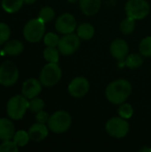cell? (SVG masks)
Instances as JSON below:
<instances>
[{
    "instance_id": "6da1fadb",
    "label": "cell",
    "mask_w": 151,
    "mask_h": 152,
    "mask_svg": "<svg viewBox=\"0 0 151 152\" xmlns=\"http://www.w3.org/2000/svg\"><path fill=\"white\" fill-rule=\"evenodd\" d=\"M132 93V85L125 79H117L108 85L106 97L113 104L124 103Z\"/></svg>"
},
{
    "instance_id": "7a4b0ae2",
    "label": "cell",
    "mask_w": 151,
    "mask_h": 152,
    "mask_svg": "<svg viewBox=\"0 0 151 152\" xmlns=\"http://www.w3.org/2000/svg\"><path fill=\"white\" fill-rule=\"evenodd\" d=\"M71 117L64 110H59L53 113L48 120L49 129L55 134H62L69 130L71 126Z\"/></svg>"
},
{
    "instance_id": "3957f363",
    "label": "cell",
    "mask_w": 151,
    "mask_h": 152,
    "mask_svg": "<svg viewBox=\"0 0 151 152\" xmlns=\"http://www.w3.org/2000/svg\"><path fill=\"white\" fill-rule=\"evenodd\" d=\"M28 109V102L23 95H15L12 97L6 106L8 116L14 120H20L25 115Z\"/></svg>"
},
{
    "instance_id": "277c9868",
    "label": "cell",
    "mask_w": 151,
    "mask_h": 152,
    "mask_svg": "<svg viewBox=\"0 0 151 152\" xmlns=\"http://www.w3.org/2000/svg\"><path fill=\"white\" fill-rule=\"evenodd\" d=\"M44 22L39 18L30 20L23 28V36L28 42L36 43L41 40L44 34Z\"/></svg>"
},
{
    "instance_id": "5b68a950",
    "label": "cell",
    "mask_w": 151,
    "mask_h": 152,
    "mask_svg": "<svg viewBox=\"0 0 151 152\" xmlns=\"http://www.w3.org/2000/svg\"><path fill=\"white\" fill-rule=\"evenodd\" d=\"M61 77V69L57 63L49 62L46 64L40 73V82L44 86L52 87L55 86Z\"/></svg>"
},
{
    "instance_id": "8992f818",
    "label": "cell",
    "mask_w": 151,
    "mask_h": 152,
    "mask_svg": "<svg viewBox=\"0 0 151 152\" xmlns=\"http://www.w3.org/2000/svg\"><path fill=\"white\" fill-rule=\"evenodd\" d=\"M150 11L149 3L146 0H128L125 4V12L127 17L134 20L145 18Z\"/></svg>"
},
{
    "instance_id": "52a82bcc",
    "label": "cell",
    "mask_w": 151,
    "mask_h": 152,
    "mask_svg": "<svg viewBox=\"0 0 151 152\" xmlns=\"http://www.w3.org/2000/svg\"><path fill=\"white\" fill-rule=\"evenodd\" d=\"M18 78L19 69L15 63L11 61H6L0 66V85L11 86L17 82Z\"/></svg>"
},
{
    "instance_id": "ba28073f",
    "label": "cell",
    "mask_w": 151,
    "mask_h": 152,
    "mask_svg": "<svg viewBox=\"0 0 151 152\" xmlns=\"http://www.w3.org/2000/svg\"><path fill=\"white\" fill-rule=\"evenodd\" d=\"M107 133L115 138L125 137L129 131V124L123 118H112L106 123Z\"/></svg>"
},
{
    "instance_id": "9c48e42d",
    "label": "cell",
    "mask_w": 151,
    "mask_h": 152,
    "mask_svg": "<svg viewBox=\"0 0 151 152\" xmlns=\"http://www.w3.org/2000/svg\"><path fill=\"white\" fill-rule=\"evenodd\" d=\"M80 45V37L73 33L66 34L60 38L58 50L63 55H70L74 53Z\"/></svg>"
},
{
    "instance_id": "30bf717a",
    "label": "cell",
    "mask_w": 151,
    "mask_h": 152,
    "mask_svg": "<svg viewBox=\"0 0 151 152\" xmlns=\"http://www.w3.org/2000/svg\"><path fill=\"white\" fill-rule=\"evenodd\" d=\"M55 28L61 34H70L77 28V20L70 13H63L58 17L55 22Z\"/></svg>"
},
{
    "instance_id": "8fae6325",
    "label": "cell",
    "mask_w": 151,
    "mask_h": 152,
    "mask_svg": "<svg viewBox=\"0 0 151 152\" xmlns=\"http://www.w3.org/2000/svg\"><path fill=\"white\" fill-rule=\"evenodd\" d=\"M89 82L85 77H78L74 78L69 85V93L75 98H81L85 96L89 91Z\"/></svg>"
},
{
    "instance_id": "7c38bea8",
    "label": "cell",
    "mask_w": 151,
    "mask_h": 152,
    "mask_svg": "<svg viewBox=\"0 0 151 152\" xmlns=\"http://www.w3.org/2000/svg\"><path fill=\"white\" fill-rule=\"evenodd\" d=\"M42 91V84L40 80L35 78H29L23 83L22 86V95L27 99H33L36 97Z\"/></svg>"
},
{
    "instance_id": "4fadbf2b",
    "label": "cell",
    "mask_w": 151,
    "mask_h": 152,
    "mask_svg": "<svg viewBox=\"0 0 151 152\" xmlns=\"http://www.w3.org/2000/svg\"><path fill=\"white\" fill-rule=\"evenodd\" d=\"M128 45L123 39H115L110 45V53L118 61H125L128 55Z\"/></svg>"
},
{
    "instance_id": "5bb4252c",
    "label": "cell",
    "mask_w": 151,
    "mask_h": 152,
    "mask_svg": "<svg viewBox=\"0 0 151 152\" xmlns=\"http://www.w3.org/2000/svg\"><path fill=\"white\" fill-rule=\"evenodd\" d=\"M29 138L34 142H41L48 135V128L44 124L36 123L30 126L28 130Z\"/></svg>"
},
{
    "instance_id": "9a60e30c",
    "label": "cell",
    "mask_w": 151,
    "mask_h": 152,
    "mask_svg": "<svg viewBox=\"0 0 151 152\" xmlns=\"http://www.w3.org/2000/svg\"><path fill=\"white\" fill-rule=\"evenodd\" d=\"M79 5L84 14L91 16L98 12L101 5V0H79Z\"/></svg>"
},
{
    "instance_id": "2e32d148",
    "label": "cell",
    "mask_w": 151,
    "mask_h": 152,
    "mask_svg": "<svg viewBox=\"0 0 151 152\" xmlns=\"http://www.w3.org/2000/svg\"><path fill=\"white\" fill-rule=\"evenodd\" d=\"M14 131L15 128L12 121L7 118H0V139L3 142L13 138Z\"/></svg>"
},
{
    "instance_id": "e0dca14e",
    "label": "cell",
    "mask_w": 151,
    "mask_h": 152,
    "mask_svg": "<svg viewBox=\"0 0 151 152\" xmlns=\"http://www.w3.org/2000/svg\"><path fill=\"white\" fill-rule=\"evenodd\" d=\"M23 44L19 40H11L4 45V52L8 55H18L23 51Z\"/></svg>"
},
{
    "instance_id": "ac0fdd59",
    "label": "cell",
    "mask_w": 151,
    "mask_h": 152,
    "mask_svg": "<svg viewBox=\"0 0 151 152\" xmlns=\"http://www.w3.org/2000/svg\"><path fill=\"white\" fill-rule=\"evenodd\" d=\"M77 35L81 39L89 40L94 35V28L90 23H82L77 28Z\"/></svg>"
},
{
    "instance_id": "d6986e66",
    "label": "cell",
    "mask_w": 151,
    "mask_h": 152,
    "mask_svg": "<svg viewBox=\"0 0 151 152\" xmlns=\"http://www.w3.org/2000/svg\"><path fill=\"white\" fill-rule=\"evenodd\" d=\"M24 0H2V7L9 13L16 12L20 9Z\"/></svg>"
},
{
    "instance_id": "ffe728a7",
    "label": "cell",
    "mask_w": 151,
    "mask_h": 152,
    "mask_svg": "<svg viewBox=\"0 0 151 152\" xmlns=\"http://www.w3.org/2000/svg\"><path fill=\"white\" fill-rule=\"evenodd\" d=\"M143 63V59L141 55L137 53H132L126 56L125 60V64L130 69H137L141 67Z\"/></svg>"
},
{
    "instance_id": "44dd1931",
    "label": "cell",
    "mask_w": 151,
    "mask_h": 152,
    "mask_svg": "<svg viewBox=\"0 0 151 152\" xmlns=\"http://www.w3.org/2000/svg\"><path fill=\"white\" fill-rule=\"evenodd\" d=\"M60 51L58 49H56L55 47L53 46H47L43 53L44 58L48 61V62H52V63H57L59 61V54Z\"/></svg>"
},
{
    "instance_id": "7402d4cb",
    "label": "cell",
    "mask_w": 151,
    "mask_h": 152,
    "mask_svg": "<svg viewBox=\"0 0 151 152\" xmlns=\"http://www.w3.org/2000/svg\"><path fill=\"white\" fill-rule=\"evenodd\" d=\"M134 28H135V20L131 17H127L120 23V29L125 35H129L133 33Z\"/></svg>"
},
{
    "instance_id": "603a6c76",
    "label": "cell",
    "mask_w": 151,
    "mask_h": 152,
    "mask_svg": "<svg viewBox=\"0 0 151 152\" xmlns=\"http://www.w3.org/2000/svg\"><path fill=\"white\" fill-rule=\"evenodd\" d=\"M29 135L28 133L23 131V130H20L18 132H16L13 135V142L19 146V147H23L25 146L28 141H29Z\"/></svg>"
},
{
    "instance_id": "cb8c5ba5",
    "label": "cell",
    "mask_w": 151,
    "mask_h": 152,
    "mask_svg": "<svg viewBox=\"0 0 151 152\" xmlns=\"http://www.w3.org/2000/svg\"><path fill=\"white\" fill-rule=\"evenodd\" d=\"M141 53L145 57L151 56V37L143 38L139 46Z\"/></svg>"
},
{
    "instance_id": "d4e9b609",
    "label": "cell",
    "mask_w": 151,
    "mask_h": 152,
    "mask_svg": "<svg viewBox=\"0 0 151 152\" xmlns=\"http://www.w3.org/2000/svg\"><path fill=\"white\" fill-rule=\"evenodd\" d=\"M54 14L55 13H54V11H53V8H51V7H44V8H42L40 10L38 18L45 23V22L51 21L53 19Z\"/></svg>"
},
{
    "instance_id": "484cf974",
    "label": "cell",
    "mask_w": 151,
    "mask_h": 152,
    "mask_svg": "<svg viewBox=\"0 0 151 152\" xmlns=\"http://www.w3.org/2000/svg\"><path fill=\"white\" fill-rule=\"evenodd\" d=\"M118 114L121 118L125 119L131 118L133 114V109L129 103H122L118 109Z\"/></svg>"
},
{
    "instance_id": "4316f807",
    "label": "cell",
    "mask_w": 151,
    "mask_h": 152,
    "mask_svg": "<svg viewBox=\"0 0 151 152\" xmlns=\"http://www.w3.org/2000/svg\"><path fill=\"white\" fill-rule=\"evenodd\" d=\"M44 107V102L43 100L39 99V98H33L31 99L30 102H28V109L35 113H37L41 110H43Z\"/></svg>"
},
{
    "instance_id": "83f0119b",
    "label": "cell",
    "mask_w": 151,
    "mask_h": 152,
    "mask_svg": "<svg viewBox=\"0 0 151 152\" xmlns=\"http://www.w3.org/2000/svg\"><path fill=\"white\" fill-rule=\"evenodd\" d=\"M59 40H60V37H58V35H56L54 33H52V32L47 33L44 37V42L46 46L56 47V46H58Z\"/></svg>"
},
{
    "instance_id": "f1b7e54d",
    "label": "cell",
    "mask_w": 151,
    "mask_h": 152,
    "mask_svg": "<svg viewBox=\"0 0 151 152\" xmlns=\"http://www.w3.org/2000/svg\"><path fill=\"white\" fill-rule=\"evenodd\" d=\"M19 151V146L13 141H4L0 145V152H17Z\"/></svg>"
},
{
    "instance_id": "f546056e",
    "label": "cell",
    "mask_w": 151,
    "mask_h": 152,
    "mask_svg": "<svg viewBox=\"0 0 151 152\" xmlns=\"http://www.w3.org/2000/svg\"><path fill=\"white\" fill-rule=\"evenodd\" d=\"M11 35L10 28L7 24L0 22V45L6 42Z\"/></svg>"
},
{
    "instance_id": "4dcf8cb0",
    "label": "cell",
    "mask_w": 151,
    "mask_h": 152,
    "mask_svg": "<svg viewBox=\"0 0 151 152\" xmlns=\"http://www.w3.org/2000/svg\"><path fill=\"white\" fill-rule=\"evenodd\" d=\"M49 118L50 116L45 112V111H39L37 112L36 116V119L38 123H41V124H45V123H48V120H49Z\"/></svg>"
},
{
    "instance_id": "1f68e13d",
    "label": "cell",
    "mask_w": 151,
    "mask_h": 152,
    "mask_svg": "<svg viewBox=\"0 0 151 152\" xmlns=\"http://www.w3.org/2000/svg\"><path fill=\"white\" fill-rule=\"evenodd\" d=\"M24 2L28 4H32L36 2V0H24Z\"/></svg>"
},
{
    "instance_id": "d6a6232c",
    "label": "cell",
    "mask_w": 151,
    "mask_h": 152,
    "mask_svg": "<svg viewBox=\"0 0 151 152\" xmlns=\"http://www.w3.org/2000/svg\"><path fill=\"white\" fill-rule=\"evenodd\" d=\"M151 151V149L145 148V149H142V150H141V151Z\"/></svg>"
},
{
    "instance_id": "836d02e7",
    "label": "cell",
    "mask_w": 151,
    "mask_h": 152,
    "mask_svg": "<svg viewBox=\"0 0 151 152\" xmlns=\"http://www.w3.org/2000/svg\"><path fill=\"white\" fill-rule=\"evenodd\" d=\"M69 2H71V3H74V2H76L77 0H69Z\"/></svg>"
}]
</instances>
